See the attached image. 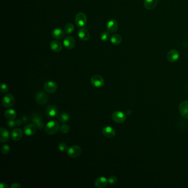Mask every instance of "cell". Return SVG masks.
Here are the masks:
<instances>
[{"label":"cell","mask_w":188,"mask_h":188,"mask_svg":"<svg viewBox=\"0 0 188 188\" xmlns=\"http://www.w3.org/2000/svg\"><path fill=\"white\" fill-rule=\"evenodd\" d=\"M60 128V127L59 123L58 122L56 121H50L46 125L45 130L47 134L53 135L57 134Z\"/></svg>","instance_id":"1"},{"label":"cell","mask_w":188,"mask_h":188,"mask_svg":"<svg viewBox=\"0 0 188 188\" xmlns=\"http://www.w3.org/2000/svg\"><path fill=\"white\" fill-rule=\"evenodd\" d=\"M68 156L71 158L76 159L80 156L82 153V149L79 146L75 145L69 148L67 150Z\"/></svg>","instance_id":"2"},{"label":"cell","mask_w":188,"mask_h":188,"mask_svg":"<svg viewBox=\"0 0 188 188\" xmlns=\"http://www.w3.org/2000/svg\"><path fill=\"white\" fill-rule=\"evenodd\" d=\"M75 22L77 27L80 28H84V27H85L87 22V16L85 14H84L83 12H79L77 14L75 18Z\"/></svg>","instance_id":"3"},{"label":"cell","mask_w":188,"mask_h":188,"mask_svg":"<svg viewBox=\"0 0 188 188\" xmlns=\"http://www.w3.org/2000/svg\"><path fill=\"white\" fill-rule=\"evenodd\" d=\"M15 98L12 94L8 93L6 94L2 99V105L4 107L11 108L15 104Z\"/></svg>","instance_id":"4"},{"label":"cell","mask_w":188,"mask_h":188,"mask_svg":"<svg viewBox=\"0 0 188 188\" xmlns=\"http://www.w3.org/2000/svg\"><path fill=\"white\" fill-rule=\"evenodd\" d=\"M48 94L43 91L39 92L35 96V102L38 104L44 105L48 102Z\"/></svg>","instance_id":"5"},{"label":"cell","mask_w":188,"mask_h":188,"mask_svg":"<svg viewBox=\"0 0 188 188\" xmlns=\"http://www.w3.org/2000/svg\"><path fill=\"white\" fill-rule=\"evenodd\" d=\"M91 82L93 86L97 88H101L104 84V80L101 76L98 75L93 76L91 79Z\"/></svg>","instance_id":"6"},{"label":"cell","mask_w":188,"mask_h":188,"mask_svg":"<svg viewBox=\"0 0 188 188\" xmlns=\"http://www.w3.org/2000/svg\"><path fill=\"white\" fill-rule=\"evenodd\" d=\"M59 113V109L57 105H50L48 106L45 111L46 116L49 118H54Z\"/></svg>","instance_id":"7"},{"label":"cell","mask_w":188,"mask_h":188,"mask_svg":"<svg viewBox=\"0 0 188 188\" xmlns=\"http://www.w3.org/2000/svg\"><path fill=\"white\" fill-rule=\"evenodd\" d=\"M113 120L117 123H122L125 121L126 114L121 111H116L112 114Z\"/></svg>","instance_id":"8"},{"label":"cell","mask_w":188,"mask_h":188,"mask_svg":"<svg viewBox=\"0 0 188 188\" xmlns=\"http://www.w3.org/2000/svg\"><path fill=\"white\" fill-rule=\"evenodd\" d=\"M32 120L35 124V125L39 129H42L44 128V124L42 121V116L41 114L38 113H33L32 115Z\"/></svg>","instance_id":"9"},{"label":"cell","mask_w":188,"mask_h":188,"mask_svg":"<svg viewBox=\"0 0 188 188\" xmlns=\"http://www.w3.org/2000/svg\"><path fill=\"white\" fill-rule=\"evenodd\" d=\"M106 28L108 32L114 33L118 29V23L116 19H111L109 20L106 24Z\"/></svg>","instance_id":"10"},{"label":"cell","mask_w":188,"mask_h":188,"mask_svg":"<svg viewBox=\"0 0 188 188\" xmlns=\"http://www.w3.org/2000/svg\"><path fill=\"white\" fill-rule=\"evenodd\" d=\"M44 89L49 93H53L57 91V84L54 81H47L44 84Z\"/></svg>","instance_id":"11"},{"label":"cell","mask_w":188,"mask_h":188,"mask_svg":"<svg viewBox=\"0 0 188 188\" xmlns=\"http://www.w3.org/2000/svg\"><path fill=\"white\" fill-rule=\"evenodd\" d=\"M102 134L105 137L109 139L113 138L116 135V131L115 129L110 126H106L104 127L102 129Z\"/></svg>","instance_id":"12"},{"label":"cell","mask_w":188,"mask_h":188,"mask_svg":"<svg viewBox=\"0 0 188 188\" xmlns=\"http://www.w3.org/2000/svg\"><path fill=\"white\" fill-rule=\"evenodd\" d=\"M178 108L182 116L188 119V100H184L180 103Z\"/></svg>","instance_id":"13"},{"label":"cell","mask_w":188,"mask_h":188,"mask_svg":"<svg viewBox=\"0 0 188 188\" xmlns=\"http://www.w3.org/2000/svg\"><path fill=\"white\" fill-rule=\"evenodd\" d=\"M167 58L170 62H175L179 58V53L177 50L172 49L168 53Z\"/></svg>","instance_id":"14"},{"label":"cell","mask_w":188,"mask_h":188,"mask_svg":"<svg viewBox=\"0 0 188 188\" xmlns=\"http://www.w3.org/2000/svg\"><path fill=\"white\" fill-rule=\"evenodd\" d=\"M24 134L27 136H32L35 134L37 131V127L34 124H27L23 129Z\"/></svg>","instance_id":"15"},{"label":"cell","mask_w":188,"mask_h":188,"mask_svg":"<svg viewBox=\"0 0 188 188\" xmlns=\"http://www.w3.org/2000/svg\"><path fill=\"white\" fill-rule=\"evenodd\" d=\"M63 45L67 49H72L76 45L75 40L72 37H66L63 41Z\"/></svg>","instance_id":"16"},{"label":"cell","mask_w":188,"mask_h":188,"mask_svg":"<svg viewBox=\"0 0 188 188\" xmlns=\"http://www.w3.org/2000/svg\"><path fill=\"white\" fill-rule=\"evenodd\" d=\"M77 34L78 37L80 38L82 41H88L90 38V33L88 30L84 28H81L78 30Z\"/></svg>","instance_id":"17"},{"label":"cell","mask_w":188,"mask_h":188,"mask_svg":"<svg viewBox=\"0 0 188 188\" xmlns=\"http://www.w3.org/2000/svg\"><path fill=\"white\" fill-rule=\"evenodd\" d=\"M52 37L57 40H61L65 38V32L60 28H56L53 30L51 33Z\"/></svg>","instance_id":"18"},{"label":"cell","mask_w":188,"mask_h":188,"mask_svg":"<svg viewBox=\"0 0 188 188\" xmlns=\"http://www.w3.org/2000/svg\"><path fill=\"white\" fill-rule=\"evenodd\" d=\"M50 47L51 50L55 53H59L62 49V44L57 40L51 41L50 44Z\"/></svg>","instance_id":"19"},{"label":"cell","mask_w":188,"mask_h":188,"mask_svg":"<svg viewBox=\"0 0 188 188\" xmlns=\"http://www.w3.org/2000/svg\"><path fill=\"white\" fill-rule=\"evenodd\" d=\"M108 180L106 178L104 177H100L98 178L95 181L94 185L96 187L98 188H104L107 186Z\"/></svg>","instance_id":"20"},{"label":"cell","mask_w":188,"mask_h":188,"mask_svg":"<svg viewBox=\"0 0 188 188\" xmlns=\"http://www.w3.org/2000/svg\"><path fill=\"white\" fill-rule=\"evenodd\" d=\"M23 136V132L21 129L15 128L11 132V139L14 141H19Z\"/></svg>","instance_id":"21"},{"label":"cell","mask_w":188,"mask_h":188,"mask_svg":"<svg viewBox=\"0 0 188 188\" xmlns=\"http://www.w3.org/2000/svg\"><path fill=\"white\" fill-rule=\"evenodd\" d=\"M158 3V0H144L143 5L148 10H152L156 7Z\"/></svg>","instance_id":"22"},{"label":"cell","mask_w":188,"mask_h":188,"mask_svg":"<svg viewBox=\"0 0 188 188\" xmlns=\"http://www.w3.org/2000/svg\"><path fill=\"white\" fill-rule=\"evenodd\" d=\"M9 139H10V133L8 131V130L1 127V138H0L1 143H6L8 141Z\"/></svg>","instance_id":"23"},{"label":"cell","mask_w":188,"mask_h":188,"mask_svg":"<svg viewBox=\"0 0 188 188\" xmlns=\"http://www.w3.org/2000/svg\"><path fill=\"white\" fill-rule=\"evenodd\" d=\"M4 115L6 118L8 119V120H14L15 119L17 116V113L15 110L12 109H8L5 112Z\"/></svg>","instance_id":"24"},{"label":"cell","mask_w":188,"mask_h":188,"mask_svg":"<svg viewBox=\"0 0 188 188\" xmlns=\"http://www.w3.org/2000/svg\"><path fill=\"white\" fill-rule=\"evenodd\" d=\"M110 41L114 45H119L121 43L122 38H121V36L119 35V34H113V35L111 36V37H110Z\"/></svg>","instance_id":"25"},{"label":"cell","mask_w":188,"mask_h":188,"mask_svg":"<svg viewBox=\"0 0 188 188\" xmlns=\"http://www.w3.org/2000/svg\"><path fill=\"white\" fill-rule=\"evenodd\" d=\"M74 30H75V27L72 23H67L65 26V32L67 34H72L74 32Z\"/></svg>","instance_id":"26"},{"label":"cell","mask_w":188,"mask_h":188,"mask_svg":"<svg viewBox=\"0 0 188 188\" xmlns=\"http://www.w3.org/2000/svg\"><path fill=\"white\" fill-rule=\"evenodd\" d=\"M70 115L67 113H63L59 116V120L62 123H65L70 120Z\"/></svg>","instance_id":"27"},{"label":"cell","mask_w":188,"mask_h":188,"mask_svg":"<svg viewBox=\"0 0 188 188\" xmlns=\"http://www.w3.org/2000/svg\"><path fill=\"white\" fill-rule=\"evenodd\" d=\"M110 35L109 32H103L100 35V39L103 41H107L110 39Z\"/></svg>","instance_id":"28"},{"label":"cell","mask_w":188,"mask_h":188,"mask_svg":"<svg viewBox=\"0 0 188 188\" xmlns=\"http://www.w3.org/2000/svg\"><path fill=\"white\" fill-rule=\"evenodd\" d=\"M60 130V131L63 134H66L70 131V126L67 124H64L62 126H61Z\"/></svg>","instance_id":"29"},{"label":"cell","mask_w":188,"mask_h":188,"mask_svg":"<svg viewBox=\"0 0 188 188\" xmlns=\"http://www.w3.org/2000/svg\"><path fill=\"white\" fill-rule=\"evenodd\" d=\"M58 148L59 150L61 152H65L68 150V147L66 143H60L58 145Z\"/></svg>","instance_id":"30"},{"label":"cell","mask_w":188,"mask_h":188,"mask_svg":"<svg viewBox=\"0 0 188 188\" xmlns=\"http://www.w3.org/2000/svg\"><path fill=\"white\" fill-rule=\"evenodd\" d=\"M1 152L3 155H6L8 154L10 151V147L7 145H3L2 147H1Z\"/></svg>","instance_id":"31"},{"label":"cell","mask_w":188,"mask_h":188,"mask_svg":"<svg viewBox=\"0 0 188 188\" xmlns=\"http://www.w3.org/2000/svg\"><path fill=\"white\" fill-rule=\"evenodd\" d=\"M9 91V88L8 86L5 84H2L1 85V92L2 93H6L7 92H8Z\"/></svg>","instance_id":"32"},{"label":"cell","mask_w":188,"mask_h":188,"mask_svg":"<svg viewBox=\"0 0 188 188\" xmlns=\"http://www.w3.org/2000/svg\"><path fill=\"white\" fill-rule=\"evenodd\" d=\"M108 180V183H109L110 184H115L117 182V178L116 177V176L112 175L109 178Z\"/></svg>","instance_id":"33"},{"label":"cell","mask_w":188,"mask_h":188,"mask_svg":"<svg viewBox=\"0 0 188 188\" xmlns=\"http://www.w3.org/2000/svg\"><path fill=\"white\" fill-rule=\"evenodd\" d=\"M7 125L10 128H14V127L16 125V121H14V120H8V122H7Z\"/></svg>","instance_id":"34"},{"label":"cell","mask_w":188,"mask_h":188,"mask_svg":"<svg viewBox=\"0 0 188 188\" xmlns=\"http://www.w3.org/2000/svg\"><path fill=\"white\" fill-rule=\"evenodd\" d=\"M21 185L19 183H14L12 184L11 188H21Z\"/></svg>","instance_id":"35"},{"label":"cell","mask_w":188,"mask_h":188,"mask_svg":"<svg viewBox=\"0 0 188 188\" xmlns=\"http://www.w3.org/2000/svg\"><path fill=\"white\" fill-rule=\"evenodd\" d=\"M0 188H8V186L7 184L4 182L0 183Z\"/></svg>","instance_id":"36"},{"label":"cell","mask_w":188,"mask_h":188,"mask_svg":"<svg viewBox=\"0 0 188 188\" xmlns=\"http://www.w3.org/2000/svg\"><path fill=\"white\" fill-rule=\"evenodd\" d=\"M22 122H23V120H22L21 119L17 120L16 121V125H17V126H21L22 124Z\"/></svg>","instance_id":"37"},{"label":"cell","mask_w":188,"mask_h":188,"mask_svg":"<svg viewBox=\"0 0 188 188\" xmlns=\"http://www.w3.org/2000/svg\"><path fill=\"white\" fill-rule=\"evenodd\" d=\"M22 120H23V121L24 123H26V122L28 121V119H27V116H23V117L22 118Z\"/></svg>","instance_id":"38"}]
</instances>
